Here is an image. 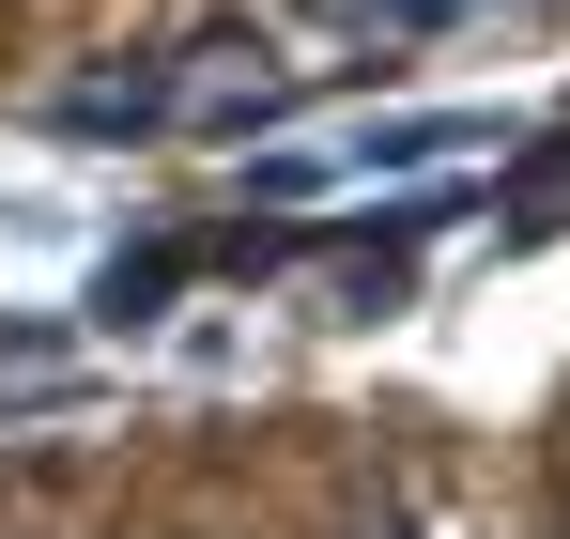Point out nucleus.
I'll return each mask as SVG.
<instances>
[{
  "instance_id": "nucleus-3",
  "label": "nucleus",
  "mask_w": 570,
  "mask_h": 539,
  "mask_svg": "<svg viewBox=\"0 0 570 539\" xmlns=\"http://www.w3.org/2000/svg\"><path fill=\"white\" fill-rule=\"evenodd\" d=\"M371 31H432V16H478V0H355Z\"/></svg>"
},
{
  "instance_id": "nucleus-2",
  "label": "nucleus",
  "mask_w": 570,
  "mask_h": 539,
  "mask_svg": "<svg viewBox=\"0 0 570 539\" xmlns=\"http://www.w3.org/2000/svg\"><path fill=\"white\" fill-rule=\"evenodd\" d=\"M170 108H186V78H78L47 124H62V139H155Z\"/></svg>"
},
{
  "instance_id": "nucleus-1",
  "label": "nucleus",
  "mask_w": 570,
  "mask_h": 539,
  "mask_svg": "<svg viewBox=\"0 0 570 539\" xmlns=\"http://www.w3.org/2000/svg\"><path fill=\"white\" fill-rule=\"evenodd\" d=\"M216 263H247V232H155V247H124V263L94 277V308H108V324H139V308H170V293L216 277Z\"/></svg>"
}]
</instances>
